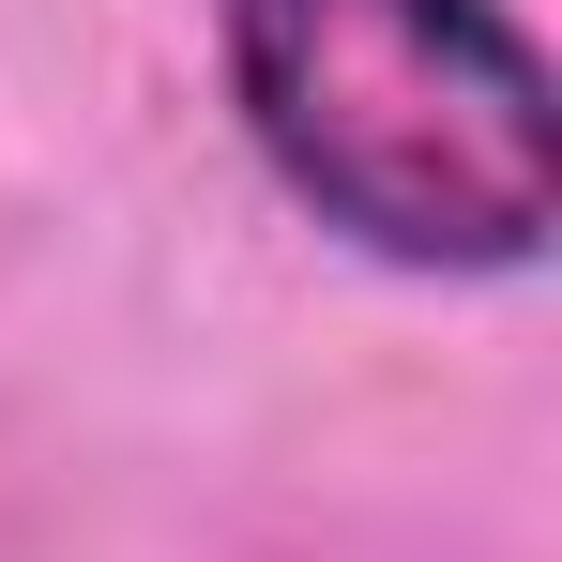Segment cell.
<instances>
[{
    "mask_svg": "<svg viewBox=\"0 0 562 562\" xmlns=\"http://www.w3.org/2000/svg\"><path fill=\"white\" fill-rule=\"evenodd\" d=\"M228 106L350 259L532 274L562 228V77L517 0H213Z\"/></svg>",
    "mask_w": 562,
    "mask_h": 562,
    "instance_id": "cell-1",
    "label": "cell"
}]
</instances>
